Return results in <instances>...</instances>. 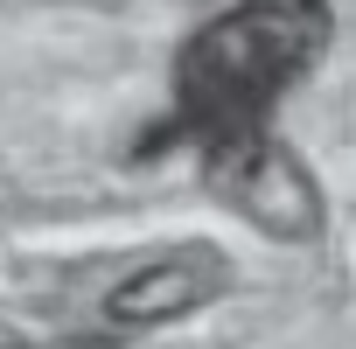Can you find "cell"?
<instances>
[{"mask_svg":"<svg viewBox=\"0 0 356 349\" xmlns=\"http://www.w3.org/2000/svg\"><path fill=\"white\" fill-rule=\"evenodd\" d=\"M335 35L328 0H238L175 56V119L189 140L266 126V112L321 63Z\"/></svg>","mask_w":356,"mask_h":349,"instance_id":"obj_1","label":"cell"},{"mask_svg":"<svg viewBox=\"0 0 356 349\" xmlns=\"http://www.w3.org/2000/svg\"><path fill=\"white\" fill-rule=\"evenodd\" d=\"M203 147V182L224 210H238L252 231L280 238V245H314L328 224L321 182L307 174V161L293 147H280L266 126H238V133H210Z\"/></svg>","mask_w":356,"mask_h":349,"instance_id":"obj_2","label":"cell"},{"mask_svg":"<svg viewBox=\"0 0 356 349\" xmlns=\"http://www.w3.org/2000/svg\"><path fill=\"white\" fill-rule=\"evenodd\" d=\"M217 293H224V266L210 252H175V259H154V266L126 273L105 293V321H119V328H161V321H182V314L210 307Z\"/></svg>","mask_w":356,"mask_h":349,"instance_id":"obj_3","label":"cell"}]
</instances>
